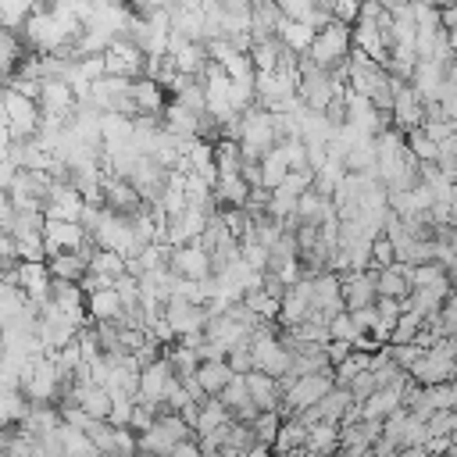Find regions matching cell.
Returning a JSON list of instances; mask_svg holds the SVG:
<instances>
[{
  "label": "cell",
  "mask_w": 457,
  "mask_h": 457,
  "mask_svg": "<svg viewBox=\"0 0 457 457\" xmlns=\"http://www.w3.org/2000/svg\"><path fill=\"white\" fill-rule=\"evenodd\" d=\"M236 143L243 161H261L275 143H278V129H275V114L264 107H246L236 121Z\"/></svg>",
  "instance_id": "obj_1"
},
{
  "label": "cell",
  "mask_w": 457,
  "mask_h": 457,
  "mask_svg": "<svg viewBox=\"0 0 457 457\" xmlns=\"http://www.w3.org/2000/svg\"><path fill=\"white\" fill-rule=\"evenodd\" d=\"M350 50H353V43H350V25H343V21H328L325 29H318L314 32V43H311V50L303 54L311 64H318L321 71H343L346 68V61H350Z\"/></svg>",
  "instance_id": "obj_2"
},
{
  "label": "cell",
  "mask_w": 457,
  "mask_h": 457,
  "mask_svg": "<svg viewBox=\"0 0 457 457\" xmlns=\"http://www.w3.org/2000/svg\"><path fill=\"white\" fill-rule=\"evenodd\" d=\"M189 436H193V428H189L179 414H157V421H154L146 432H139L136 450H139L143 457H164L175 443H182V439H189Z\"/></svg>",
  "instance_id": "obj_3"
},
{
  "label": "cell",
  "mask_w": 457,
  "mask_h": 457,
  "mask_svg": "<svg viewBox=\"0 0 457 457\" xmlns=\"http://www.w3.org/2000/svg\"><path fill=\"white\" fill-rule=\"evenodd\" d=\"M4 104V118H7V129H11V139H32L39 132V104L18 89H4L0 96Z\"/></svg>",
  "instance_id": "obj_4"
},
{
  "label": "cell",
  "mask_w": 457,
  "mask_h": 457,
  "mask_svg": "<svg viewBox=\"0 0 457 457\" xmlns=\"http://www.w3.org/2000/svg\"><path fill=\"white\" fill-rule=\"evenodd\" d=\"M36 104H39V114H43V118L61 121V125H68L71 114L79 111V96L71 93V86H68L64 79H46V82H39Z\"/></svg>",
  "instance_id": "obj_5"
},
{
  "label": "cell",
  "mask_w": 457,
  "mask_h": 457,
  "mask_svg": "<svg viewBox=\"0 0 457 457\" xmlns=\"http://www.w3.org/2000/svg\"><path fill=\"white\" fill-rule=\"evenodd\" d=\"M168 268L182 282H207L211 278V253L200 243H182L168 250Z\"/></svg>",
  "instance_id": "obj_6"
},
{
  "label": "cell",
  "mask_w": 457,
  "mask_h": 457,
  "mask_svg": "<svg viewBox=\"0 0 457 457\" xmlns=\"http://www.w3.org/2000/svg\"><path fill=\"white\" fill-rule=\"evenodd\" d=\"M100 196H104V207H107V211H114V214H121V218H136L139 211H146V207H150V204H143V196L132 189V182H129V179L111 175V171H104Z\"/></svg>",
  "instance_id": "obj_7"
},
{
  "label": "cell",
  "mask_w": 457,
  "mask_h": 457,
  "mask_svg": "<svg viewBox=\"0 0 457 457\" xmlns=\"http://www.w3.org/2000/svg\"><path fill=\"white\" fill-rule=\"evenodd\" d=\"M207 318H211V311H207L204 303H189V300H186V296H179V293H171V300L164 303V321L171 325L175 339L193 336V332H204Z\"/></svg>",
  "instance_id": "obj_8"
},
{
  "label": "cell",
  "mask_w": 457,
  "mask_h": 457,
  "mask_svg": "<svg viewBox=\"0 0 457 457\" xmlns=\"http://www.w3.org/2000/svg\"><path fill=\"white\" fill-rule=\"evenodd\" d=\"M146 68V57L136 43H129L125 36L114 39L107 50H104V71L107 75H118V79H139Z\"/></svg>",
  "instance_id": "obj_9"
},
{
  "label": "cell",
  "mask_w": 457,
  "mask_h": 457,
  "mask_svg": "<svg viewBox=\"0 0 457 457\" xmlns=\"http://www.w3.org/2000/svg\"><path fill=\"white\" fill-rule=\"evenodd\" d=\"M389 118H393V129H400V132H411V129H418V125L425 121V104H421V96L411 89V82H400V79H396Z\"/></svg>",
  "instance_id": "obj_10"
},
{
  "label": "cell",
  "mask_w": 457,
  "mask_h": 457,
  "mask_svg": "<svg viewBox=\"0 0 457 457\" xmlns=\"http://www.w3.org/2000/svg\"><path fill=\"white\" fill-rule=\"evenodd\" d=\"M43 246H46V257L50 253H68V250H82L89 246V236L79 221H57V218H46L43 225Z\"/></svg>",
  "instance_id": "obj_11"
},
{
  "label": "cell",
  "mask_w": 457,
  "mask_h": 457,
  "mask_svg": "<svg viewBox=\"0 0 457 457\" xmlns=\"http://www.w3.org/2000/svg\"><path fill=\"white\" fill-rule=\"evenodd\" d=\"M339 289H343V307H346V311L371 307V303H375V268L343 271V275H339Z\"/></svg>",
  "instance_id": "obj_12"
},
{
  "label": "cell",
  "mask_w": 457,
  "mask_h": 457,
  "mask_svg": "<svg viewBox=\"0 0 457 457\" xmlns=\"http://www.w3.org/2000/svg\"><path fill=\"white\" fill-rule=\"evenodd\" d=\"M82 211H86V200L68 182H54L50 196L43 200V214L46 218H57V221H79Z\"/></svg>",
  "instance_id": "obj_13"
},
{
  "label": "cell",
  "mask_w": 457,
  "mask_h": 457,
  "mask_svg": "<svg viewBox=\"0 0 457 457\" xmlns=\"http://www.w3.org/2000/svg\"><path fill=\"white\" fill-rule=\"evenodd\" d=\"M14 278H18V289H21L32 303H46V296H50V282H54L46 261H18Z\"/></svg>",
  "instance_id": "obj_14"
},
{
  "label": "cell",
  "mask_w": 457,
  "mask_h": 457,
  "mask_svg": "<svg viewBox=\"0 0 457 457\" xmlns=\"http://www.w3.org/2000/svg\"><path fill=\"white\" fill-rule=\"evenodd\" d=\"M96 246H82V250H68V253H50L46 257V268H50V278L57 282H82V275L89 271V253Z\"/></svg>",
  "instance_id": "obj_15"
},
{
  "label": "cell",
  "mask_w": 457,
  "mask_h": 457,
  "mask_svg": "<svg viewBox=\"0 0 457 457\" xmlns=\"http://www.w3.org/2000/svg\"><path fill=\"white\" fill-rule=\"evenodd\" d=\"M403 396V375L396 378V382H389V386H378L364 403H361V418L364 421H382V418H389L393 411H400V400Z\"/></svg>",
  "instance_id": "obj_16"
},
{
  "label": "cell",
  "mask_w": 457,
  "mask_h": 457,
  "mask_svg": "<svg viewBox=\"0 0 457 457\" xmlns=\"http://www.w3.org/2000/svg\"><path fill=\"white\" fill-rule=\"evenodd\" d=\"M243 378H246V393L257 403V411H278L282 407V382L278 378H271L264 371H250Z\"/></svg>",
  "instance_id": "obj_17"
},
{
  "label": "cell",
  "mask_w": 457,
  "mask_h": 457,
  "mask_svg": "<svg viewBox=\"0 0 457 457\" xmlns=\"http://www.w3.org/2000/svg\"><path fill=\"white\" fill-rule=\"evenodd\" d=\"M86 314H89V321H118V325H121L125 307H121L118 289H114V286H107V289L86 293Z\"/></svg>",
  "instance_id": "obj_18"
},
{
  "label": "cell",
  "mask_w": 457,
  "mask_h": 457,
  "mask_svg": "<svg viewBox=\"0 0 457 457\" xmlns=\"http://www.w3.org/2000/svg\"><path fill=\"white\" fill-rule=\"evenodd\" d=\"M411 293V278H407V264L393 261L386 268H375V296H389V300H403Z\"/></svg>",
  "instance_id": "obj_19"
},
{
  "label": "cell",
  "mask_w": 457,
  "mask_h": 457,
  "mask_svg": "<svg viewBox=\"0 0 457 457\" xmlns=\"http://www.w3.org/2000/svg\"><path fill=\"white\" fill-rule=\"evenodd\" d=\"M232 368H228V361L221 357V361H200L196 364V371H193V378H196V386H200V393L204 396H218L228 382H232Z\"/></svg>",
  "instance_id": "obj_20"
},
{
  "label": "cell",
  "mask_w": 457,
  "mask_h": 457,
  "mask_svg": "<svg viewBox=\"0 0 457 457\" xmlns=\"http://www.w3.org/2000/svg\"><path fill=\"white\" fill-rule=\"evenodd\" d=\"M132 104H136V111L139 114H161L164 107H168V93L157 86V82H150V79H132Z\"/></svg>",
  "instance_id": "obj_21"
},
{
  "label": "cell",
  "mask_w": 457,
  "mask_h": 457,
  "mask_svg": "<svg viewBox=\"0 0 457 457\" xmlns=\"http://www.w3.org/2000/svg\"><path fill=\"white\" fill-rule=\"evenodd\" d=\"M211 193H214V207H246L250 186H246V179L236 171V175H218Z\"/></svg>",
  "instance_id": "obj_22"
},
{
  "label": "cell",
  "mask_w": 457,
  "mask_h": 457,
  "mask_svg": "<svg viewBox=\"0 0 457 457\" xmlns=\"http://www.w3.org/2000/svg\"><path fill=\"white\" fill-rule=\"evenodd\" d=\"M275 36H278V43H282L289 54H296V57H303V54L311 50V43H314V29L303 25V21H293V18H282L278 29H275Z\"/></svg>",
  "instance_id": "obj_23"
},
{
  "label": "cell",
  "mask_w": 457,
  "mask_h": 457,
  "mask_svg": "<svg viewBox=\"0 0 457 457\" xmlns=\"http://www.w3.org/2000/svg\"><path fill=\"white\" fill-rule=\"evenodd\" d=\"M32 403L21 389H0V428H14L29 418Z\"/></svg>",
  "instance_id": "obj_24"
},
{
  "label": "cell",
  "mask_w": 457,
  "mask_h": 457,
  "mask_svg": "<svg viewBox=\"0 0 457 457\" xmlns=\"http://www.w3.org/2000/svg\"><path fill=\"white\" fill-rule=\"evenodd\" d=\"M25 54H29V50H25L21 36H18L14 29L0 25V71L7 75V82H11V75L18 71V64H21V57H25Z\"/></svg>",
  "instance_id": "obj_25"
},
{
  "label": "cell",
  "mask_w": 457,
  "mask_h": 457,
  "mask_svg": "<svg viewBox=\"0 0 457 457\" xmlns=\"http://www.w3.org/2000/svg\"><path fill=\"white\" fill-rule=\"evenodd\" d=\"M225 421H232V414H228V407L218 400V396H207L204 403H200V411H196V421H193V432H200V436H207V432H214V428H221Z\"/></svg>",
  "instance_id": "obj_26"
},
{
  "label": "cell",
  "mask_w": 457,
  "mask_h": 457,
  "mask_svg": "<svg viewBox=\"0 0 457 457\" xmlns=\"http://www.w3.org/2000/svg\"><path fill=\"white\" fill-rule=\"evenodd\" d=\"M257 168H261V189H275L282 179H286V171H289V164H286V154H282V146L275 143L261 161H257Z\"/></svg>",
  "instance_id": "obj_27"
},
{
  "label": "cell",
  "mask_w": 457,
  "mask_h": 457,
  "mask_svg": "<svg viewBox=\"0 0 457 457\" xmlns=\"http://www.w3.org/2000/svg\"><path fill=\"white\" fill-rule=\"evenodd\" d=\"M246 54H250V61H253V71H271V68L278 64V57H282V43H278V36L253 39Z\"/></svg>",
  "instance_id": "obj_28"
},
{
  "label": "cell",
  "mask_w": 457,
  "mask_h": 457,
  "mask_svg": "<svg viewBox=\"0 0 457 457\" xmlns=\"http://www.w3.org/2000/svg\"><path fill=\"white\" fill-rule=\"evenodd\" d=\"M89 271L100 275V278H107V282H118L125 275V257L114 253V250H93L89 253Z\"/></svg>",
  "instance_id": "obj_29"
},
{
  "label": "cell",
  "mask_w": 457,
  "mask_h": 457,
  "mask_svg": "<svg viewBox=\"0 0 457 457\" xmlns=\"http://www.w3.org/2000/svg\"><path fill=\"white\" fill-rule=\"evenodd\" d=\"M278 428H282V411H261V414L250 421L253 443H261V446H268V450H271V443H275Z\"/></svg>",
  "instance_id": "obj_30"
},
{
  "label": "cell",
  "mask_w": 457,
  "mask_h": 457,
  "mask_svg": "<svg viewBox=\"0 0 457 457\" xmlns=\"http://www.w3.org/2000/svg\"><path fill=\"white\" fill-rule=\"evenodd\" d=\"M32 4L36 0H0V25H7V29H21V21L32 14Z\"/></svg>",
  "instance_id": "obj_31"
},
{
  "label": "cell",
  "mask_w": 457,
  "mask_h": 457,
  "mask_svg": "<svg viewBox=\"0 0 457 457\" xmlns=\"http://www.w3.org/2000/svg\"><path fill=\"white\" fill-rule=\"evenodd\" d=\"M218 400L228 407V414H232V411H239V407H246V403H253V400H250V393H246V378H243V375H232V382L218 393Z\"/></svg>",
  "instance_id": "obj_32"
},
{
  "label": "cell",
  "mask_w": 457,
  "mask_h": 457,
  "mask_svg": "<svg viewBox=\"0 0 457 457\" xmlns=\"http://www.w3.org/2000/svg\"><path fill=\"white\" fill-rule=\"evenodd\" d=\"M132 396L125 393H111V411H107V425L111 428H129V418H132Z\"/></svg>",
  "instance_id": "obj_33"
},
{
  "label": "cell",
  "mask_w": 457,
  "mask_h": 457,
  "mask_svg": "<svg viewBox=\"0 0 457 457\" xmlns=\"http://www.w3.org/2000/svg\"><path fill=\"white\" fill-rule=\"evenodd\" d=\"M328 339H336V343H353L357 339V328H353V321H350L346 311H339V314L328 318Z\"/></svg>",
  "instance_id": "obj_34"
},
{
  "label": "cell",
  "mask_w": 457,
  "mask_h": 457,
  "mask_svg": "<svg viewBox=\"0 0 457 457\" xmlns=\"http://www.w3.org/2000/svg\"><path fill=\"white\" fill-rule=\"evenodd\" d=\"M225 361H228V368H232L236 375H250V371H253V353H250V339H246V343H239V346H232V350L225 353Z\"/></svg>",
  "instance_id": "obj_35"
},
{
  "label": "cell",
  "mask_w": 457,
  "mask_h": 457,
  "mask_svg": "<svg viewBox=\"0 0 457 457\" xmlns=\"http://www.w3.org/2000/svg\"><path fill=\"white\" fill-rule=\"evenodd\" d=\"M346 314H350V321H353L357 336H371V332H375V325H378V311H375V303H371V307H357V311H346Z\"/></svg>",
  "instance_id": "obj_36"
},
{
  "label": "cell",
  "mask_w": 457,
  "mask_h": 457,
  "mask_svg": "<svg viewBox=\"0 0 457 457\" xmlns=\"http://www.w3.org/2000/svg\"><path fill=\"white\" fill-rule=\"evenodd\" d=\"M393 261H396L393 243H389L386 236H375V239H371V268H386V264H393Z\"/></svg>",
  "instance_id": "obj_37"
},
{
  "label": "cell",
  "mask_w": 457,
  "mask_h": 457,
  "mask_svg": "<svg viewBox=\"0 0 457 457\" xmlns=\"http://www.w3.org/2000/svg\"><path fill=\"white\" fill-rule=\"evenodd\" d=\"M132 7V14H154V11H171L175 0H125Z\"/></svg>",
  "instance_id": "obj_38"
},
{
  "label": "cell",
  "mask_w": 457,
  "mask_h": 457,
  "mask_svg": "<svg viewBox=\"0 0 457 457\" xmlns=\"http://www.w3.org/2000/svg\"><path fill=\"white\" fill-rule=\"evenodd\" d=\"M164 457H200V443H193V439H182V443H175Z\"/></svg>",
  "instance_id": "obj_39"
},
{
  "label": "cell",
  "mask_w": 457,
  "mask_h": 457,
  "mask_svg": "<svg viewBox=\"0 0 457 457\" xmlns=\"http://www.w3.org/2000/svg\"><path fill=\"white\" fill-rule=\"evenodd\" d=\"M11 218H14V207H11L7 193L0 189V228H7V225H11Z\"/></svg>",
  "instance_id": "obj_40"
},
{
  "label": "cell",
  "mask_w": 457,
  "mask_h": 457,
  "mask_svg": "<svg viewBox=\"0 0 457 457\" xmlns=\"http://www.w3.org/2000/svg\"><path fill=\"white\" fill-rule=\"evenodd\" d=\"M361 4H368V0H361Z\"/></svg>",
  "instance_id": "obj_41"
}]
</instances>
